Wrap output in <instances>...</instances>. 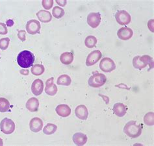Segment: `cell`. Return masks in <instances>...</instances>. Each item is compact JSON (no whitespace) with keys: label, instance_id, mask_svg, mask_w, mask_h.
Wrapping results in <instances>:
<instances>
[{"label":"cell","instance_id":"cell-1","mask_svg":"<svg viewBox=\"0 0 154 146\" xmlns=\"http://www.w3.org/2000/svg\"><path fill=\"white\" fill-rule=\"evenodd\" d=\"M35 55L29 51L24 50L20 53L17 56V62L22 68H29L35 62Z\"/></svg>","mask_w":154,"mask_h":146},{"label":"cell","instance_id":"cell-2","mask_svg":"<svg viewBox=\"0 0 154 146\" xmlns=\"http://www.w3.org/2000/svg\"><path fill=\"white\" fill-rule=\"evenodd\" d=\"M142 129V125L138 124L137 121H130L125 124L124 127V132L128 136L136 138L140 136Z\"/></svg>","mask_w":154,"mask_h":146},{"label":"cell","instance_id":"cell-3","mask_svg":"<svg viewBox=\"0 0 154 146\" xmlns=\"http://www.w3.org/2000/svg\"><path fill=\"white\" fill-rule=\"evenodd\" d=\"M106 81L107 78L104 74L96 73L90 77L88 81V84L91 87L99 88L104 85Z\"/></svg>","mask_w":154,"mask_h":146},{"label":"cell","instance_id":"cell-4","mask_svg":"<svg viewBox=\"0 0 154 146\" xmlns=\"http://www.w3.org/2000/svg\"><path fill=\"white\" fill-rule=\"evenodd\" d=\"M0 129L5 135H11L14 131L15 123L12 120L5 117L0 123Z\"/></svg>","mask_w":154,"mask_h":146},{"label":"cell","instance_id":"cell-5","mask_svg":"<svg viewBox=\"0 0 154 146\" xmlns=\"http://www.w3.org/2000/svg\"><path fill=\"white\" fill-rule=\"evenodd\" d=\"M115 19L116 22L121 26L128 25L131 22V16L126 11H118L115 14Z\"/></svg>","mask_w":154,"mask_h":146},{"label":"cell","instance_id":"cell-6","mask_svg":"<svg viewBox=\"0 0 154 146\" xmlns=\"http://www.w3.org/2000/svg\"><path fill=\"white\" fill-rule=\"evenodd\" d=\"M100 68L104 72H111L116 69V64L111 58L105 57L101 60Z\"/></svg>","mask_w":154,"mask_h":146},{"label":"cell","instance_id":"cell-7","mask_svg":"<svg viewBox=\"0 0 154 146\" xmlns=\"http://www.w3.org/2000/svg\"><path fill=\"white\" fill-rule=\"evenodd\" d=\"M26 31L30 35L39 34L41 26L38 21L36 20H31L26 24Z\"/></svg>","mask_w":154,"mask_h":146},{"label":"cell","instance_id":"cell-8","mask_svg":"<svg viewBox=\"0 0 154 146\" xmlns=\"http://www.w3.org/2000/svg\"><path fill=\"white\" fill-rule=\"evenodd\" d=\"M102 54L100 50H94L92 51L87 56L86 65L87 66H93L99 61V60L102 58Z\"/></svg>","mask_w":154,"mask_h":146},{"label":"cell","instance_id":"cell-9","mask_svg":"<svg viewBox=\"0 0 154 146\" xmlns=\"http://www.w3.org/2000/svg\"><path fill=\"white\" fill-rule=\"evenodd\" d=\"M101 22V14L99 13H91L87 16V23L92 28L98 27Z\"/></svg>","mask_w":154,"mask_h":146},{"label":"cell","instance_id":"cell-10","mask_svg":"<svg viewBox=\"0 0 154 146\" xmlns=\"http://www.w3.org/2000/svg\"><path fill=\"white\" fill-rule=\"evenodd\" d=\"M58 89L57 85L54 84V78H51L48 79L46 82L45 92L48 96H54L57 93Z\"/></svg>","mask_w":154,"mask_h":146},{"label":"cell","instance_id":"cell-11","mask_svg":"<svg viewBox=\"0 0 154 146\" xmlns=\"http://www.w3.org/2000/svg\"><path fill=\"white\" fill-rule=\"evenodd\" d=\"M133 35V30L129 27H122L117 32L119 38L122 40H128L130 39Z\"/></svg>","mask_w":154,"mask_h":146},{"label":"cell","instance_id":"cell-12","mask_svg":"<svg viewBox=\"0 0 154 146\" xmlns=\"http://www.w3.org/2000/svg\"><path fill=\"white\" fill-rule=\"evenodd\" d=\"M43 127V121L39 117H33L30 121L29 127L31 131L33 132H38L41 131Z\"/></svg>","mask_w":154,"mask_h":146},{"label":"cell","instance_id":"cell-13","mask_svg":"<svg viewBox=\"0 0 154 146\" xmlns=\"http://www.w3.org/2000/svg\"><path fill=\"white\" fill-rule=\"evenodd\" d=\"M44 90V83L41 79H36L31 85V91L35 96L42 94Z\"/></svg>","mask_w":154,"mask_h":146},{"label":"cell","instance_id":"cell-14","mask_svg":"<svg viewBox=\"0 0 154 146\" xmlns=\"http://www.w3.org/2000/svg\"><path fill=\"white\" fill-rule=\"evenodd\" d=\"M75 114L76 117L82 120H86L88 118V109L86 106L83 105H80L75 108Z\"/></svg>","mask_w":154,"mask_h":146},{"label":"cell","instance_id":"cell-15","mask_svg":"<svg viewBox=\"0 0 154 146\" xmlns=\"http://www.w3.org/2000/svg\"><path fill=\"white\" fill-rule=\"evenodd\" d=\"M55 111L57 114L60 116L66 117L70 115L71 114V108L70 107L65 104L59 105L55 108Z\"/></svg>","mask_w":154,"mask_h":146},{"label":"cell","instance_id":"cell-16","mask_svg":"<svg viewBox=\"0 0 154 146\" xmlns=\"http://www.w3.org/2000/svg\"><path fill=\"white\" fill-rule=\"evenodd\" d=\"M128 108L122 103H117L113 107V112L118 117H123L127 112Z\"/></svg>","mask_w":154,"mask_h":146},{"label":"cell","instance_id":"cell-17","mask_svg":"<svg viewBox=\"0 0 154 146\" xmlns=\"http://www.w3.org/2000/svg\"><path fill=\"white\" fill-rule=\"evenodd\" d=\"M72 140L74 143L77 145H83L87 143V136L82 132H76L72 137Z\"/></svg>","mask_w":154,"mask_h":146},{"label":"cell","instance_id":"cell-18","mask_svg":"<svg viewBox=\"0 0 154 146\" xmlns=\"http://www.w3.org/2000/svg\"><path fill=\"white\" fill-rule=\"evenodd\" d=\"M26 107L27 110L31 112H36L39 107V101L38 99H36V97H31L27 101Z\"/></svg>","mask_w":154,"mask_h":146},{"label":"cell","instance_id":"cell-19","mask_svg":"<svg viewBox=\"0 0 154 146\" xmlns=\"http://www.w3.org/2000/svg\"><path fill=\"white\" fill-rule=\"evenodd\" d=\"M36 16H37L38 20L42 23H48L50 22L52 19L51 14L49 11L45 10H40L36 13Z\"/></svg>","mask_w":154,"mask_h":146},{"label":"cell","instance_id":"cell-20","mask_svg":"<svg viewBox=\"0 0 154 146\" xmlns=\"http://www.w3.org/2000/svg\"><path fill=\"white\" fill-rule=\"evenodd\" d=\"M60 60L63 64H70L74 60V54L71 52L63 53L60 56Z\"/></svg>","mask_w":154,"mask_h":146},{"label":"cell","instance_id":"cell-21","mask_svg":"<svg viewBox=\"0 0 154 146\" xmlns=\"http://www.w3.org/2000/svg\"><path fill=\"white\" fill-rule=\"evenodd\" d=\"M71 83L72 79L70 77L65 74L60 75L57 81V84L58 85H63V86H69Z\"/></svg>","mask_w":154,"mask_h":146},{"label":"cell","instance_id":"cell-22","mask_svg":"<svg viewBox=\"0 0 154 146\" xmlns=\"http://www.w3.org/2000/svg\"><path fill=\"white\" fill-rule=\"evenodd\" d=\"M10 103L4 97H0V112H6L9 110Z\"/></svg>","mask_w":154,"mask_h":146},{"label":"cell","instance_id":"cell-23","mask_svg":"<svg viewBox=\"0 0 154 146\" xmlns=\"http://www.w3.org/2000/svg\"><path fill=\"white\" fill-rule=\"evenodd\" d=\"M44 71L45 68L42 64H35L31 68V73L34 75H41Z\"/></svg>","mask_w":154,"mask_h":146},{"label":"cell","instance_id":"cell-24","mask_svg":"<svg viewBox=\"0 0 154 146\" xmlns=\"http://www.w3.org/2000/svg\"><path fill=\"white\" fill-rule=\"evenodd\" d=\"M57 129V125L53 123H48L45 127H44L43 129V132L46 135H50L52 134H54Z\"/></svg>","mask_w":154,"mask_h":146},{"label":"cell","instance_id":"cell-25","mask_svg":"<svg viewBox=\"0 0 154 146\" xmlns=\"http://www.w3.org/2000/svg\"><path fill=\"white\" fill-rule=\"evenodd\" d=\"M140 56H136L133 59V66L136 69H139V70H142L144 68L147 66L146 64H145L143 62H142L140 59Z\"/></svg>","mask_w":154,"mask_h":146},{"label":"cell","instance_id":"cell-26","mask_svg":"<svg viewBox=\"0 0 154 146\" xmlns=\"http://www.w3.org/2000/svg\"><path fill=\"white\" fill-rule=\"evenodd\" d=\"M97 44V39L94 36H88L85 40V44L88 48L94 47Z\"/></svg>","mask_w":154,"mask_h":146},{"label":"cell","instance_id":"cell-27","mask_svg":"<svg viewBox=\"0 0 154 146\" xmlns=\"http://www.w3.org/2000/svg\"><path fill=\"white\" fill-rule=\"evenodd\" d=\"M144 123L148 126H153L154 123L153 112H148L144 117Z\"/></svg>","mask_w":154,"mask_h":146},{"label":"cell","instance_id":"cell-28","mask_svg":"<svg viewBox=\"0 0 154 146\" xmlns=\"http://www.w3.org/2000/svg\"><path fill=\"white\" fill-rule=\"evenodd\" d=\"M64 10L63 9V8L60 7L59 6H56L55 7H54L53 9V11H52V14L53 16L57 19H59L60 18H62L63 16L64 15Z\"/></svg>","mask_w":154,"mask_h":146},{"label":"cell","instance_id":"cell-29","mask_svg":"<svg viewBox=\"0 0 154 146\" xmlns=\"http://www.w3.org/2000/svg\"><path fill=\"white\" fill-rule=\"evenodd\" d=\"M142 62H143L145 64L149 65V68L152 69L153 68V58L149 55H143L140 58Z\"/></svg>","mask_w":154,"mask_h":146},{"label":"cell","instance_id":"cell-30","mask_svg":"<svg viewBox=\"0 0 154 146\" xmlns=\"http://www.w3.org/2000/svg\"><path fill=\"white\" fill-rule=\"evenodd\" d=\"M10 43L9 38H3L0 39V49L2 50H5L9 47Z\"/></svg>","mask_w":154,"mask_h":146},{"label":"cell","instance_id":"cell-31","mask_svg":"<svg viewBox=\"0 0 154 146\" xmlns=\"http://www.w3.org/2000/svg\"><path fill=\"white\" fill-rule=\"evenodd\" d=\"M42 5L45 9L50 10L54 5V1L53 0H43L42 2Z\"/></svg>","mask_w":154,"mask_h":146},{"label":"cell","instance_id":"cell-32","mask_svg":"<svg viewBox=\"0 0 154 146\" xmlns=\"http://www.w3.org/2000/svg\"><path fill=\"white\" fill-rule=\"evenodd\" d=\"M18 37L22 42H24L26 39V31L24 30H20L18 32Z\"/></svg>","mask_w":154,"mask_h":146},{"label":"cell","instance_id":"cell-33","mask_svg":"<svg viewBox=\"0 0 154 146\" xmlns=\"http://www.w3.org/2000/svg\"><path fill=\"white\" fill-rule=\"evenodd\" d=\"M8 32L7 27L5 25V23H0V35H7Z\"/></svg>","mask_w":154,"mask_h":146},{"label":"cell","instance_id":"cell-34","mask_svg":"<svg viewBox=\"0 0 154 146\" xmlns=\"http://www.w3.org/2000/svg\"><path fill=\"white\" fill-rule=\"evenodd\" d=\"M153 23H154V20L153 19L149 20V22L148 23V26L149 29L152 32H153Z\"/></svg>","mask_w":154,"mask_h":146},{"label":"cell","instance_id":"cell-35","mask_svg":"<svg viewBox=\"0 0 154 146\" xmlns=\"http://www.w3.org/2000/svg\"><path fill=\"white\" fill-rule=\"evenodd\" d=\"M56 3L60 6L64 7L66 5L67 2L66 1V0H63V1H60V0H56Z\"/></svg>","mask_w":154,"mask_h":146},{"label":"cell","instance_id":"cell-36","mask_svg":"<svg viewBox=\"0 0 154 146\" xmlns=\"http://www.w3.org/2000/svg\"><path fill=\"white\" fill-rule=\"evenodd\" d=\"M14 24V22L13 20H8L6 22V25L8 26V27H13V25Z\"/></svg>","mask_w":154,"mask_h":146},{"label":"cell","instance_id":"cell-37","mask_svg":"<svg viewBox=\"0 0 154 146\" xmlns=\"http://www.w3.org/2000/svg\"><path fill=\"white\" fill-rule=\"evenodd\" d=\"M20 74H21L22 75H29V70H26V69H22V70L20 71Z\"/></svg>","mask_w":154,"mask_h":146},{"label":"cell","instance_id":"cell-38","mask_svg":"<svg viewBox=\"0 0 154 146\" xmlns=\"http://www.w3.org/2000/svg\"><path fill=\"white\" fill-rule=\"evenodd\" d=\"M3 145V140L0 138V146H2Z\"/></svg>","mask_w":154,"mask_h":146},{"label":"cell","instance_id":"cell-39","mask_svg":"<svg viewBox=\"0 0 154 146\" xmlns=\"http://www.w3.org/2000/svg\"><path fill=\"white\" fill-rule=\"evenodd\" d=\"M0 55H1V53H0Z\"/></svg>","mask_w":154,"mask_h":146}]
</instances>
